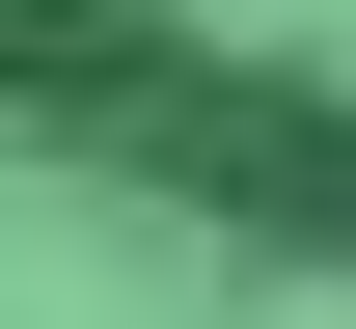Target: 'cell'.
Returning a JSON list of instances; mask_svg holds the SVG:
<instances>
[{
    "instance_id": "6da1fadb",
    "label": "cell",
    "mask_w": 356,
    "mask_h": 329,
    "mask_svg": "<svg viewBox=\"0 0 356 329\" xmlns=\"http://www.w3.org/2000/svg\"><path fill=\"white\" fill-rule=\"evenodd\" d=\"M0 110L356 275V0H0Z\"/></svg>"
}]
</instances>
